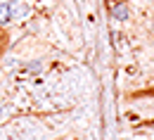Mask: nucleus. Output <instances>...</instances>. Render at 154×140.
<instances>
[{
	"mask_svg": "<svg viewBox=\"0 0 154 140\" xmlns=\"http://www.w3.org/2000/svg\"><path fill=\"white\" fill-rule=\"evenodd\" d=\"M114 17H116V19H121V21H123L126 17H128V10H126L123 5H121V7H116V10H114Z\"/></svg>",
	"mask_w": 154,
	"mask_h": 140,
	"instance_id": "nucleus-2",
	"label": "nucleus"
},
{
	"mask_svg": "<svg viewBox=\"0 0 154 140\" xmlns=\"http://www.w3.org/2000/svg\"><path fill=\"white\" fill-rule=\"evenodd\" d=\"M17 12H19V10H17V5H2V7H0V19L7 21V19H12Z\"/></svg>",
	"mask_w": 154,
	"mask_h": 140,
	"instance_id": "nucleus-1",
	"label": "nucleus"
},
{
	"mask_svg": "<svg viewBox=\"0 0 154 140\" xmlns=\"http://www.w3.org/2000/svg\"><path fill=\"white\" fill-rule=\"evenodd\" d=\"M0 117H2V107H0Z\"/></svg>",
	"mask_w": 154,
	"mask_h": 140,
	"instance_id": "nucleus-3",
	"label": "nucleus"
}]
</instances>
